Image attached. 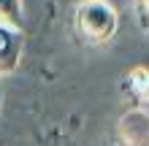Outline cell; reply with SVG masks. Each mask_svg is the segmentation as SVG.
Returning <instances> with one entry per match:
<instances>
[{"label":"cell","instance_id":"5b68a950","mask_svg":"<svg viewBox=\"0 0 149 146\" xmlns=\"http://www.w3.org/2000/svg\"><path fill=\"white\" fill-rule=\"evenodd\" d=\"M138 89L144 92V98H149V73L144 76V81H138Z\"/></svg>","mask_w":149,"mask_h":146},{"label":"cell","instance_id":"8992f818","mask_svg":"<svg viewBox=\"0 0 149 146\" xmlns=\"http://www.w3.org/2000/svg\"><path fill=\"white\" fill-rule=\"evenodd\" d=\"M0 111H3V87H0Z\"/></svg>","mask_w":149,"mask_h":146},{"label":"cell","instance_id":"6da1fadb","mask_svg":"<svg viewBox=\"0 0 149 146\" xmlns=\"http://www.w3.org/2000/svg\"><path fill=\"white\" fill-rule=\"evenodd\" d=\"M73 27L90 46L111 44L119 30V11L111 0H81L73 11Z\"/></svg>","mask_w":149,"mask_h":146},{"label":"cell","instance_id":"3957f363","mask_svg":"<svg viewBox=\"0 0 149 146\" xmlns=\"http://www.w3.org/2000/svg\"><path fill=\"white\" fill-rule=\"evenodd\" d=\"M0 24L24 30V0H0Z\"/></svg>","mask_w":149,"mask_h":146},{"label":"cell","instance_id":"277c9868","mask_svg":"<svg viewBox=\"0 0 149 146\" xmlns=\"http://www.w3.org/2000/svg\"><path fill=\"white\" fill-rule=\"evenodd\" d=\"M133 14H136L141 33L149 38V0H133Z\"/></svg>","mask_w":149,"mask_h":146},{"label":"cell","instance_id":"7a4b0ae2","mask_svg":"<svg viewBox=\"0 0 149 146\" xmlns=\"http://www.w3.org/2000/svg\"><path fill=\"white\" fill-rule=\"evenodd\" d=\"M22 51H24V35L22 30L0 24V76L14 73L22 62Z\"/></svg>","mask_w":149,"mask_h":146}]
</instances>
